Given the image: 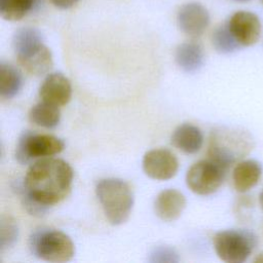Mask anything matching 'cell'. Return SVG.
I'll use <instances>...</instances> for the list:
<instances>
[{
  "instance_id": "6da1fadb",
  "label": "cell",
  "mask_w": 263,
  "mask_h": 263,
  "mask_svg": "<svg viewBox=\"0 0 263 263\" xmlns=\"http://www.w3.org/2000/svg\"><path fill=\"white\" fill-rule=\"evenodd\" d=\"M72 167L63 159L44 157L32 164L24 179V189L36 200L52 205L64 200L71 191Z\"/></svg>"
},
{
  "instance_id": "7a4b0ae2",
  "label": "cell",
  "mask_w": 263,
  "mask_h": 263,
  "mask_svg": "<svg viewBox=\"0 0 263 263\" xmlns=\"http://www.w3.org/2000/svg\"><path fill=\"white\" fill-rule=\"evenodd\" d=\"M254 147L252 135L242 128L219 126L212 130L208 155L211 160L227 170L239 162Z\"/></svg>"
},
{
  "instance_id": "3957f363",
  "label": "cell",
  "mask_w": 263,
  "mask_h": 263,
  "mask_svg": "<svg viewBox=\"0 0 263 263\" xmlns=\"http://www.w3.org/2000/svg\"><path fill=\"white\" fill-rule=\"evenodd\" d=\"M96 193L112 225H120L128 219L134 205V194L126 182L115 178L103 179L97 184Z\"/></svg>"
},
{
  "instance_id": "277c9868",
  "label": "cell",
  "mask_w": 263,
  "mask_h": 263,
  "mask_svg": "<svg viewBox=\"0 0 263 263\" xmlns=\"http://www.w3.org/2000/svg\"><path fill=\"white\" fill-rule=\"evenodd\" d=\"M30 249L38 258L48 262H66L75 254L72 239L60 230H36L30 237Z\"/></svg>"
},
{
  "instance_id": "5b68a950",
  "label": "cell",
  "mask_w": 263,
  "mask_h": 263,
  "mask_svg": "<svg viewBox=\"0 0 263 263\" xmlns=\"http://www.w3.org/2000/svg\"><path fill=\"white\" fill-rule=\"evenodd\" d=\"M213 245L218 257L226 263L247 261L257 246V237L248 230L230 229L217 232Z\"/></svg>"
},
{
  "instance_id": "8992f818",
  "label": "cell",
  "mask_w": 263,
  "mask_h": 263,
  "mask_svg": "<svg viewBox=\"0 0 263 263\" xmlns=\"http://www.w3.org/2000/svg\"><path fill=\"white\" fill-rule=\"evenodd\" d=\"M65 147L64 142L50 135H38L32 132H24L18 139L15 157L22 164L32 158L48 157L59 154Z\"/></svg>"
},
{
  "instance_id": "52a82bcc",
  "label": "cell",
  "mask_w": 263,
  "mask_h": 263,
  "mask_svg": "<svg viewBox=\"0 0 263 263\" xmlns=\"http://www.w3.org/2000/svg\"><path fill=\"white\" fill-rule=\"evenodd\" d=\"M225 171L224 167L211 159L197 161L187 172V186L198 195L212 194L223 184Z\"/></svg>"
},
{
  "instance_id": "ba28073f",
  "label": "cell",
  "mask_w": 263,
  "mask_h": 263,
  "mask_svg": "<svg viewBox=\"0 0 263 263\" xmlns=\"http://www.w3.org/2000/svg\"><path fill=\"white\" fill-rule=\"evenodd\" d=\"M142 165L148 177L159 181L172 179L179 168V162L175 154L163 148L152 149L146 152Z\"/></svg>"
},
{
  "instance_id": "9c48e42d",
  "label": "cell",
  "mask_w": 263,
  "mask_h": 263,
  "mask_svg": "<svg viewBox=\"0 0 263 263\" xmlns=\"http://www.w3.org/2000/svg\"><path fill=\"white\" fill-rule=\"evenodd\" d=\"M227 26L240 46H251L259 40L261 22L254 12L236 11L228 20Z\"/></svg>"
},
{
  "instance_id": "30bf717a",
  "label": "cell",
  "mask_w": 263,
  "mask_h": 263,
  "mask_svg": "<svg viewBox=\"0 0 263 263\" xmlns=\"http://www.w3.org/2000/svg\"><path fill=\"white\" fill-rule=\"evenodd\" d=\"M177 22L181 31L187 36L199 37L210 25V13L200 3L190 2L179 9Z\"/></svg>"
},
{
  "instance_id": "8fae6325",
  "label": "cell",
  "mask_w": 263,
  "mask_h": 263,
  "mask_svg": "<svg viewBox=\"0 0 263 263\" xmlns=\"http://www.w3.org/2000/svg\"><path fill=\"white\" fill-rule=\"evenodd\" d=\"M72 96L69 79L62 73H51L46 76L39 88V97L43 102L58 107L66 105Z\"/></svg>"
},
{
  "instance_id": "7c38bea8",
  "label": "cell",
  "mask_w": 263,
  "mask_h": 263,
  "mask_svg": "<svg viewBox=\"0 0 263 263\" xmlns=\"http://www.w3.org/2000/svg\"><path fill=\"white\" fill-rule=\"evenodd\" d=\"M186 206V198L176 189L161 191L155 198L154 211L159 219L165 222L177 220Z\"/></svg>"
},
{
  "instance_id": "4fadbf2b",
  "label": "cell",
  "mask_w": 263,
  "mask_h": 263,
  "mask_svg": "<svg viewBox=\"0 0 263 263\" xmlns=\"http://www.w3.org/2000/svg\"><path fill=\"white\" fill-rule=\"evenodd\" d=\"M262 176L261 164L254 159L242 160L236 163L232 173V182L237 192L245 193L255 187Z\"/></svg>"
},
{
  "instance_id": "5bb4252c",
  "label": "cell",
  "mask_w": 263,
  "mask_h": 263,
  "mask_svg": "<svg viewBox=\"0 0 263 263\" xmlns=\"http://www.w3.org/2000/svg\"><path fill=\"white\" fill-rule=\"evenodd\" d=\"M17 61L29 74L35 76L46 74L53 65L51 51L44 44L25 54L18 55Z\"/></svg>"
},
{
  "instance_id": "9a60e30c",
  "label": "cell",
  "mask_w": 263,
  "mask_h": 263,
  "mask_svg": "<svg viewBox=\"0 0 263 263\" xmlns=\"http://www.w3.org/2000/svg\"><path fill=\"white\" fill-rule=\"evenodd\" d=\"M202 143L203 136L201 130L191 123H183L179 125L172 135V144L187 154L198 152Z\"/></svg>"
},
{
  "instance_id": "2e32d148",
  "label": "cell",
  "mask_w": 263,
  "mask_h": 263,
  "mask_svg": "<svg viewBox=\"0 0 263 263\" xmlns=\"http://www.w3.org/2000/svg\"><path fill=\"white\" fill-rule=\"evenodd\" d=\"M176 63L187 73L198 71L204 63V52L200 44L196 42H185L180 44L175 53Z\"/></svg>"
},
{
  "instance_id": "e0dca14e",
  "label": "cell",
  "mask_w": 263,
  "mask_h": 263,
  "mask_svg": "<svg viewBox=\"0 0 263 263\" xmlns=\"http://www.w3.org/2000/svg\"><path fill=\"white\" fill-rule=\"evenodd\" d=\"M23 85L21 73L12 65L2 62L0 65V95L3 99H11L18 93Z\"/></svg>"
},
{
  "instance_id": "ac0fdd59",
  "label": "cell",
  "mask_w": 263,
  "mask_h": 263,
  "mask_svg": "<svg viewBox=\"0 0 263 263\" xmlns=\"http://www.w3.org/2000/svg\"><path fill=\"white\" fill-rule=\"evenodd\" d=\"M30 120L42 127H55L61 119V112L58 106L47 102H41L33 106L29 113Z\"/></svg>"
},
{
  "instance_id": "d6986e66",
  "label": "cell",
  "mask_w": 263,
  "mask_h": 263,
  "mask_svg": "<svg viewBox=\"0 0 263 263\" xmlns=\"http://www.w3.org/2000/svg\"><path fill=\"white\" fill-rule=\"evenodd\" d=\"M42 44L44 43L41 33L37 29L31 27L18 29L12 38V46L16 57L24 54Z\"/></svg>"
},
{
  "instance_id": "ffe728a7",
  "label": "cell",
  "mask_w": 263,
  "mask_h": 263,
  "mask_svg": "<svg viewBox=\"0 0 263 263\" xmlns=\"http://www.w3.org/2000/svg\"><path fill=\"white\" fill-rule=\"evenodd\" d=\"M39 0H0V14L6 21H18L26 16Z\"/></svg>"
},
{
  "instance_id": "44dd1931",
  "label": "cell",
  "mask_w": 263,
  "mask_h": 263,
  "mask_svg": "<svg viewBox=\"0 0 263 263\" xmlns=\"http://www.w3.org/2000/svg\"><path fill=\"white\" fill-rule=\"evenodd\" d=\"M215 49L220 53H231L241 47L231 34L227 24L217 27L212 36Z\"/></svg>"
},
{
  "instance_id": "7402d4cb",
  "label": "cell",
  "mask_w": 263,
  "mask_h": 263,
  "mask_svg": "<svg viewBox=\"0 0 263 263\" xmlns=\"http://www.w3.org/2000/svg\"><path fill=\"white\" fill-rule=\"evenodd\" d=\"M18 237V227L15 220L3 216L0 222V250L1 252L14 246Z\"/></svg>"
},
{
  "instance_id": "603a6c76",
  "label": "cell",
  "mask_w": 263,
  "mask_h": 263,
  "mask_svg": "<svg viewBox=\"0 0 263 263\" xmlns=\"http://www.w3.org/2000/svg\"><path fill=\"white\" fill-rule=\"evenodd\" d=\"M180 258L178 253L167 246L156 247L150 254L149 262L152 263H175L179 262Z\"/></svg>"
},
{
  "instance_id": "cb8c5ba5",
  "label": "cell",
  "mask_w": 263,
  "mask_h": 263,
  "mask_svg": "<svg viewBox=\"0 0 263 263\" xmlns=\"http://www.w3.org/2000/svg\"><path fill=\"white\" fill-rule=\"evenodd\" d=\"M23 204L24 208L26 209V211L33 216L36 217H41L43 216L47 210H48V205H45L43 203H41L40 201L36 200L34 197H32L29 193L26 192V190L23 188Z\"/></svg>"
},
{
  "instance_id": "d4e9b609",
  "label": "cell",
  "mask_w": 263,
  "mask_h": 263,
  "mask_svg": "<svg viewBox=\"0 0 263 263\" xmlns=\"http://www.w3.org/2000/svg\"><path fill=\"white\" fill-rule=\"evenodd\" d=\"M50 3L60 9H68L77 4L79 0H49Z\"/></svg>"
},
{
  "instance_id": "484cf974",
  "label": "cell",
  "mask_w": 263,
  "mask_h": 263,
  "mask_svg": "<svg viewBox=\"0 0 263 263\" xmlns=\"http://www.w3.org/2000/svg\"><path fill=\"white\" fill-rule=\"evenodd\" d=\"M255 263H263V252H261L260 254H258L256 256V258L254 259Z\"/></svg>"
},
{
  "instance_id": "4316f807",
  "label": "cell",
  "mask_w": 263,
  "mask_h": 263,
  "mask_svg": "<svg viewBox=\"0 0 263 263\" xmlns=\"http://www.w3.org/2000/svg\"><path fill=\"white\" fill-rule=\"evenodd\" d=\"M259 203H260L261 209L263 210V189H262V191L259 194Z\"/></svg>"
},
{
  "instance_id": "83f0119b",
  "label": "cell",
  "mask_w": 263,
  "mask_h": 263,
  "mask_svg": "<svg viewBox=\"0 0 263 263\" xmlns=\"http://www.w3.org/2000/svg\"><path fill=\"white\" fill-rule=\"evenodd\" d=\"M236 1H241L242 2V1H249V0H236Z\"/></svg>"
},
{
  "instance_id": "f1b7e54d",
  "label": "cell",
  "mask_w": 263,
  "mask_h": 263,
  "mask_svg": "<svg viewBox=\"0 0 263 263\" xmlns=\"http://www.w3.org/2000/svg\"><path fill=\"white\" fill-rule=\"evenodd\" d=\"M262 2H263V0H262Z\"/></svg>"
}]
</instances>
